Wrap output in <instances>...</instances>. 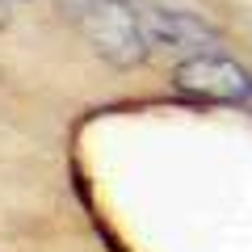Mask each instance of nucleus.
<instances>
[{"label": "nucleus", "instance_id": "obj_2", "mask_svg": "<svg viewBox=\"0 0 252 252\" xmlns=\"http://www.w3.org/2000/svg\"><path fill=\"white\" fill-rule=\"evenodd\" d=\"M172 89L198 101H219V105H252V72L231 55L202 51L177 59L172 67Z\"/></svg>", "mask_w": 252, "mask_h": 252}, {"label": "nucleus", "instance_id": "obj_1", "mask_svg": "<svg viewBox=\"0 0 252 252\" xmlns=\"http://www.w3.org/2000/svg\"><path fill=\"white\" fill-rule=\"evenodd\" d=\"M72 26L84 42L114 67H143L152 59V42L135 13V0H63Z\"/></svg>", "mask_w": 252, "mask_h": 252}, {"label": "nucleus", "instance_id": "obj_3", "mask_svg": "<svg viewBox=\"0 0 252 252\" xmlns=\"http://www.w3.org/2000/svg\"><path fill=\"white\" fill-rule=\"evenodd\" d=\"M135 13L143 21V34L152 42V51H172L181 59H189V55L215 51L223 42V34L215 26H206L202 17L177 9L168 0H135Z\"/></svg>", "mask_w": 252, "mask_h": 252}]
</instances>
